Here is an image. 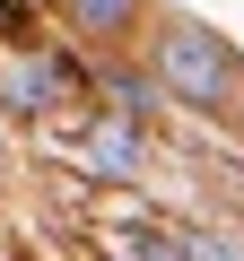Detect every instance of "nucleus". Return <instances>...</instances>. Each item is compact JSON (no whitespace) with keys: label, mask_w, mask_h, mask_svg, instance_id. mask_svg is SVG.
<instances>
[{"label":"nucleus","mask_w":244,"mask_h":261,"mask_svg":"<svg viewBox=\"0 0 244 261\" xmlns=\"http://www.w3.org/2000/svg\"><path fill=\"white\" fill-rule=\"evenodd\" d=\"M131 9H140V0H70L79 35H122V27H131Z\"/></svg>","instance_id":"nucleus-4"},{"label":"nucleus","mask_w":244,"mask_h":261,"mask_svg":"<svg viewBox=\"0 0 244 261\" xmlns=\"http://www.w3.org/2000/svg\"><path fill=\"white\" fill-rule=\"evenodd\" d=\"M175 261H244V244H227V235H183Z\"/></svg>","instance_id":"nucleus-6"},{"label":"nucleus","mask_w":244,"mask_h":261,"mask_svg":"<svg viewBox=\"0 0 244 261\" xmlns=\"http://www.w3.org/2000/svg\"><path fill=\"white\" fill-rule=\"evenodd\" d=\"M105 252H122V261H166V235L131 218V226H113V244H105Z\"/></svg>","instance_id":"nucleus-5"},{"label":"nucleus","mask_w":244,"mask_h":261,"mask_svg":"<svg viewBox=\"0 0 244 261\" xmlns=\"http://www.w3.org/2000/svg\"><path fill=\"white\" fill-rule=\"evenodd\" d=\"M157 79H166L175 105H227L235 53H227V35H209V27H166V35H157Z\"/></svg>","instance_id":"nucleus-1"},{"label":"nucleus","mask_w":244,"mask_h":261,"mask_svg":"<svg viewBox=\"0 0 244 261\" xmlns=\"http://www.w3.org/2000/svg\"><path fill=\"white\" fill-rule=\"evenodd\" d=\"M53 96H70V70H53V61H27V70H9V105H18V113H44Z\"/></svg>","instance_id":"nucleus-3"},{"label":"nucleus","mask_w":244,"mask_h":261,"mask_svg":"<svg viewBox=\"0 0 244 261\" xmlns=\"http://www.w3.org/2000/svg\"><path fill=\"white\" fill-rule=\"evenodd\" d=\"M0 9H9V18H35V9H44V0H0Z\"/></svg>","instance_id":"nucleus-7"},{"label":"nucleus","mask_w":244,"mask_h":261,"mask_svg":"<svg viewBox=\"0 0 244 261\" xmlns=\"http://www.w3.org/2000/svg\"><path fill=\"white\" fill-rule=\"evenodd\" d=\"M87 166L96 174H140V140H131V122H96V140H87Z\"/></svg>","instance_id":"nucleus-2"}]
</instances>
